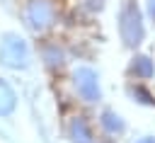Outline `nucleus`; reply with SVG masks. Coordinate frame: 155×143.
Returning a JSON list of instances; mask_svg holds the SVG:
<instances>
[{
	"label": "nucleus",
	"mask_w": 155,
	"mask_h": 143,
	"mask_svg": "<svg viewBox=\"0 0 155 143\" xmlns=\"http://www.w3.org/2000/svg\"><path fill=\"white\" fill-rule=\"evenodd\" d=\"M148 15L150 19H155V0H148Z\"/></svg>",
	"instance_id": "nucleus-11"
},
{
	"label": "nucleus",
	"mask_w": 155,
	"mask_h": 143,
	"mask_svg": "<svg viewBox=\"0 0 155 143\" xmlns=\"http://www.w3.org/2000/svg\"><path fill=\"white\" fill-rule=\"evenodd\" d=\"M70 136L75 143H92V131L87 126V121L82 116H75L73 124H70Z\"/></svg>",
	"instance_id": "nucleus-7"
},
{
	"label": "nucleus",
	"mask_w": 155,
	"mask_h": 143,
	"mask_svg": "<svg viewBox=\"0 0 155 143\" xmlns=\"http://www.w3.org/2000/svg\"><path fill=\"white\" fill-rule=\"evenodd\" d=\"M99 124H102V128L107 131V133H111V136H116V133H124V119L116 114V111H104L102 114V119H99Z\"/></svg>",
	"instance_id": "nucleus-8"
},
{
	"label": "nucleus",
	"mask_w": 155,
	"mask_h": 143,
	"mask_svg": "<svg viewBox=\"0 0 155 143\" xmlns=\"http://www.w3.org/2000/svg\"><path fill=\"white\" fill-rule=\"evenodd\" d=\"M75 87H78V95L85 99V102H99L102 97V90H99V80H97V73L92 68H78L75 75Z\"/></svg>",
	"instance_id": "nucleus-3"
},
{
	"label": "nucleus",
	"mask_w": 155,
	"mask_h": 143,
	"mask_svg": "<svg viewBox=\"0 0 155 143\" xmlns=\"http://www.w3.org/2000/svg\"><path fill=\"white\" fill-rule=\"evenodd\" d=\"M46 61H48V65H58V63H63V53L56 46H48L46 48Z\"/></svg>",
	"instance_id": "nucleus-10"
},
{
	"label": "nucleus",
	"mask_w": 155,
	"mask_h": 143,
	"mask_svg": "<svg viewBox=\"0 0 155 143\" xmlns=\"http://www.w3.org/2000/svg\"><path fill=\"white\" fill-rule=\"evenodd\" d=\"M131 73H133L136 78H140V80L153 78V75H155V63H153V58H150V56H136L133 63H131Z\"/></svg>",
	"instance_id": "nucleus-5"
},
{
	"label": "nucleus",
	"mask_w": 155,
	"mask_h": 143,
	"mask_svg": "<svg viewBox=\"0 0 155 143\" xmlns=\"http://www.w3.org/2000/svg\"><path fill=\"white\" fill-rule=\"evenodd\" d=\"M27 22L36 32L46 29L53 22V7H51V2L48 0H31L29 7H27Z\"/></svg>",
	"instance_id": "nucleus-4"
},
{
	"label": "nucleus",
	"mask_w": 155,
	"mask_h": 143,
	"mask_svg": "<svg viewBox=\"0 0 155 143\" xmlns=\"http://www.w3.org/2000/svg\"><path fill=\"white\" fill-rule=\"evenodd\" d=\"M119 34H121V41L126 46H138L145 36V27H143V15L138 10L136 2H126L121 7V15H119Z\"/></svg>",
	"instance_id": "nucleus-1"
},
{
	"label": "nucleus",
	"mask_w": 155,
	"mask_h": 143,
	"mask_svg": "<svg viewBox=\"0 0 155 143\" xmlns=\"http://www.w3.org/2000/svg\"><path fill=\"white\" fill-rule=\"evenodd\" d=\"M0 63L7 68H27L29 65V46L19 34H5L0 41Z\"/></svg>",
	"instance_id": "nucleus-2"
},
{
	"label": "nucleus",
	"mask_w": 155,
	"mask_h": 143,
	"mask_svg": "<svg viewBox=\"0 0 155 143\" xmlns=\"http://www.w3.org/2000/svg\"><path fill=\"white\" fill-rule=\"evenodd\" d=\"M131 95H133V97H136L140 104H148V107H153V104H155V97H153V95H150V92H148L143 85H136V87L131 90Z\"/></svg>",
	"instance_id": "nucleus-9"
},
{
	"label": "nucleus",
	"mask_w": 155,
	"mask_h": 143,
	"mask_svg": "<svg viewBox=\"0 0 155 143\" xmlns=\"http://www.w3.org/2000/svg\"><path fill=\"white\" fill-rule=\"evenodd\" d=\"M17 107V97L12 92V87L0 78V116H10Z\"/></svg>",
	"instance_id": "nucleus-6"
},
{
	"label": "nucleus",
	"mask_w": 155,
	"mask_h": 143,
	"mask_svg": "<svg viewBox=\"0 0 155 143\" xmlns=\"http://www.w3.org/2000/svg\"><path fill=\"white\" fill-rule=\"evenodd\" d=\"M136 143H155V138H153V136H145V138H140V141H136Z\"/></svg>",
	"instance_id": "nucleus-12"
}]
</instances>
